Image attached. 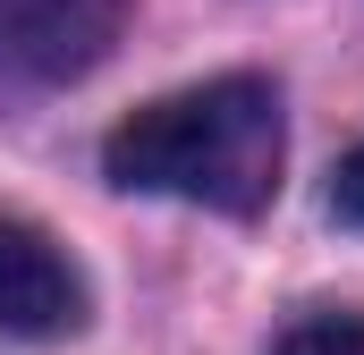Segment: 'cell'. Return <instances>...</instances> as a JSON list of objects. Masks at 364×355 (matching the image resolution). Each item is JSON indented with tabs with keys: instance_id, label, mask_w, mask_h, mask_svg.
I'll return each mask as SVG.
<instances>
[{
	"instance_id": "obj_4",
	"label": "cell",
	"mask_w": 364,
	"mask_h": 355,
	"mask_svg": "<svg viewBox=\"0 0 364 355\" xmlns=\"http://www.w3.org/2000/svg\"><path fill=\"white\" fill-rule=\"evenodd\" d=\"M272 355H364V313H305L279 330Z\"/></svg>"
},
{
	"instance_id": "obj_3",
	"label": "cell",
	"mask_w": 364,
	"mask_h": 355,
	"mask_svg": "<svg viewBox=\"0 0 364 355\" xmlns=\"http://www.w3.org/2000/svg\"><path fill=\"white\" fill-rule=\"evenodd\" d=\"M119 26H127V0H0V60L60 85V77H85L119 43Z\"/></svg>"
},
{
	"instance_id": "obj_2",
	"label": "cell",
	"mask_w": 364,
	"mask_h": 355,
	"mask_svg": "<svg viewBox=\"0 0 364 355\" xmlns=\"http://www.w3.org/2000/svg\"><path fill=\"white\" fill-rule=\"evenodd\" d=\"M85 330V279L60 254V237H43L34 220L0 212V339H77Z\"/></svg>"
},
{
	"instance_id": "obj_1",
	"label": "cell",
	"mask_w": 364,
	"mask_h": 355,
	"mask_svg": "<svg viewBox=\"0 0 364 355\" xmlns=\"http://www.w3.org/2000/svg\"><path fill=\"white\" fill-rule=\"evenodd\" d=\"M288 161V127H279L272 77H212L144 102L136 119H119L102 136V178L127 195H178L203 212H263L279 195Z\"/></svg>"
},
{
	"instance_id": "obj_5",
	"label": "cell",
	"mask_w": 364,
	"mask_h": 355,
	"mask_svg": "<svg viewBox=\"0 0 364 355\" xmlns=\"http://www.w3.org/2000/svg\"><path fill=\"white\" fill-rule=\"evenodd\" d=\"M331 212H339L348 229H364V144L339 161V178H331Z\"/></svg>"
}]
</instances>
